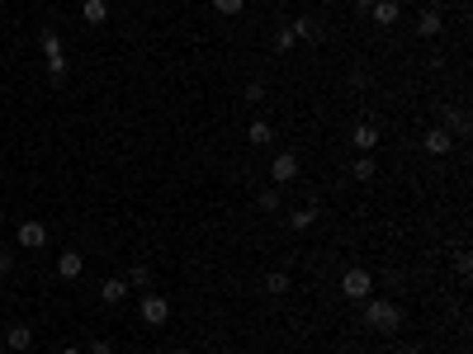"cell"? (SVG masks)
Instances as JSON below:
<instances>
[{"label": "cell", "mask_w": 473, "mask_h": 354, "mask_svg": "<svg viewBox=\"0 0 473 354\" xmlns=\"http://www.w3.org/2000/svg\"><path fill=\"white\" fill-rule=\"evenodd\" d=\"M124 283H128V288H147V283H152V269H147V264H133Z\"/></svg>", "instance_id": "obj_17"}, {"label": "cell", "mask_w": 473, "mask_h": 354, "mask_svg": "<svg viewBox=\"0 0 473 354\" xmlns=\"http://www.w3.org/2000/svg\"><path fill=\"white\" fill-rule=\"evenodd\" d=\"M421 147H426V156H445L450 147H455V138H450L445 128H431V133L421 138Z\"/></svg>", "instance_id": "obj_7"}, {"label": "cell", "mask_w": 473, "mask_h": 354, "mask_svg": "<svg viewBox=\"0 0 473 354\" xmlns=\"http://www.w3.org/2000/svg\"><path fill=\"white\" fill-rule=\"evenodd\" d=\"M15 241H19L24 250H43V246H47V227L38 222V217H29V222H19Z\"/></svg>", "instance_id": "obj_4"}, {"label": "cell", "mask_w": 473, "mask_h": 354, "mask_svg": "<svg viewBox=\"0 0 473 354\" xmlns=\"http://www.w3.org/2000/svg\"><path fill=\"white\" fill-rule=\"evenodd\" d=\"M289 283H294V279L284 274V269H270V274H265V283H261V288H265L270 298H284V293H289Z\"/></svg>", "instance_id": "obj_12"}, {"label": "cell", "mask_w": 473, "mask_h": 354, "mask_svg": "<svg viewBox=\"0 0 473 354\" xmlns=\"http://www.w3.org/2000/svg\"><path fill=\"white\" fill-rule=\"evenodd\" d=\"M90 354H114V345H109L104 336H100V340H90Z\"/></svg>", "instance_id": "obj_26"}, {"label": "cell", "mask_w": 473, "mask_h": 354, "mask_svg": "<svg viewBox=\"0 0 473 354\" xmlns=\"http://www.w3.org/2000/svg\"><path fill=\"white\" fill-rule=\"evenodd\" d=\"M355 180H374V161H369V156L355 161Z\"/></svg>", "instance_id": "obj_22"}, {"label": "cell", "mask_w": 473, "mask_h": 354, "mask_svg": "<svg viewBox=\"0 0 473 354\" xmlns=\"http://www.w3.org/2000/svg\"><path fill=\"white\" fill-rule=\"evenodd\" d=\"M80 19H85V24H104V19H109V0H85V5H80Z\"/></svg>", "instance_id": "obj_11"}, {"label": "cell", "mask_w": 473, "mask_h": 354, "mask_svg": "<svg viewBox=\"0 0 473 354\" xmlns=\"http://www.w3.org/2000/svg\"><path fill=\"white\" fill-rule=\"evenodd\" d=\"M261 208H265V213H275V208H280V189H261Z\"/></svg>", "instance_id": "obj_20"}, {"label": "cell", "mask_w": 473, "mask_h": 354, "mask_svg": "<svg viewBox=\"0 0 473 354\" xmlns=\"http://www.w3.org/2000/svg\"><path fill=\"white\" fill-rule=\"evenodd\" d=\"M241 5H246V0H213L218 15H241Z\"/></svg>", "instance_id": "obj_21"}, {"label": "cell", "mask_w": 473, "mask_h": 354, "mask_svg": "<svg viewBox=\"0 0 473 354\" xmlns=\"http://www.w3.org/2000/svg\"><path fill=\"white\" fill-rule=\"evenodd\" d=\"M80 269H85V255H80V250H62V255H57V274L62 279H80Z\"/></svg>", "instance_id": "obj_9"}, {"label": "cell", "mask_w": 473, "mask_h": 354, "mask_svg": "<svg viewBox=\"0 0 473 354\" xmlns=\"http://www.w3.org/2000/svg\"><path fill=\"white\" fill-rule=\"evenodd\" d=\"M294 175H299V156L294 152H280L270 161V180H275V185H294Z\"/></svg>", "instance_id": "obj_5"}, {"label": "cell", "mask_w": 473, "mask_h": 354, "mask_svg": "<svg viewBox=\"0 0 473 354\" xmlns=\"http://www.w3.org/2000/svg\"><path fill=\"white\" fill-rule=\"evenodd\" d=\"M0 222H5V217H0Z\"/></svg>", "instance_id": "obj_31"}, {"label": "cell", "mask_w": 473, "mask_h": 354, "mask_svg": "<svg viewBox=\"0 0 473 354\" xmlns=\"http://www.w3.org/2000/svg\"><path fill=\"white\" fill-rule=\"evenodd\" d=\"M15 269V250H0V274H10Z\"/></svg>", "instance_id": "obj_25"}, {"label": "cell", "mask_w": 473, "mask_h": 354, "mask_svg": "<svg viewBox=\"0 0 473 354\" xmlns=\"http://www.w3.org/2000/svg\"><path fill=\"white\" fill-rule=\"evenodd\" d=\"M374 293V274L369 269H360V264H350L346 274H341V298H350V303H364Z\"/></svg>", "instance_id": "obj_2"}, {"label": "cell", "mask_w": 473, "mask_h": 354, "mask_svg": "<svg viewBox=\"0 0 473 354\" xmlns=\"http://www.w3.org/2000/svg\"><path fill=\"white\" fill-rule=\"evenodd\" d=\"M417 33H421V38H441V33H445L441 10H421V15H417Z\"/></svg>", "instance_id": "obj_8"}, {"label": "cell", "mask_w": 473, "mask_h": 354, "mask_svg": "<svg viewBox=\"0 0 473 354\" xmlns=\"http://www.w3.org/2000/svg\"><path fill=\"white\" fill-rule=\"evenodd\" d=\"M100 298H104V303L114 307V303H124V298H128V283H124V279H109V283L100 288Z\"/></svg>", "instance_id": "obj_14"}, {"label": "cell", "mask_w": 473, "mask_h": 354, "mask_svg": "<svg viewBox=\"0 0 473 354\" xmlns=\"http://www.w3.org/2000/svg\"><path fill=\"white\" fill-rule=\"evenodd\" d=\"M138 312H142V322H147V326H166V322H171V303H166L161 293H142Z\"/></svg>", "instance_id": "obj_3"}, {"label": "cell", "mask_w": 473, "mask_h": 354, "mask_svg": "<svg viewBox=\"0 0 473 354\" xmlns=\"http://www.w3.org/2000/svg\"><path fill=\"white\" fill-rule=\"evenodd\" d=\"M364 326L378 331V336H393L397 326H402V307L388 303V298H364Z\"/></svg>", "instance_id": "obj_1"}, {"label": "cell", "mask_w": 473, "mask_h": 354, "mask_svg": "<svg viewBox=\"0 0 473 354\" xmlns=\"http://www.w3.org/2000/svg\"><path fill=\"white\" fill-rule=\"evenodd\" d=\"M33 336H29V326H5V350H29Z\"/></svg>", "instance_id": "obj_13"}, {"label": "cell", "mask_w": 473, "mask_h": 354, "mask_svg": "<svg viewBox=\"0 0 473 354\" xmlns=\"http://www.w3.org/2000/svg\"><path fill=\"white\" fill-rule=\"evenodd\" d=\"M246 138H251V142H256V147H265V142H270V138H275V128H270V123H265V118H251V128H246Z\"/></svg>", "instance_id": "obj_15"}, {"label": "cell", "mask_w": 473, "mask_h": 354, "mask_svg": "<svg viewBox=\"0 0 473 354\" xmlns=\"http://www.w3.org/2000/svg\"><path fill=\"white\" fill-rule=\"evenodd\" d=\"M47 76L57 80V85L66 80V57H62V52H57V57H47Z\"/></svg>", "instance_id": "obj_19"}, {"label": "cell", "mask_w": 473, "mask_h": 354, "mask_svg": "<svg viewBox=\"0 0 473 354\" xmlns=\"http://www.w3.org/2000/svg\"><path fill=\"white\" fill-rule=\"evenodd\" d=\"M62 354H80V350H76V345H66V350H62Z\"/></svg>", "instance_id": "obj_27"}, {"label": "cell", "mask_w": 473, "mask_h": 354, "mask_svg": "<svg viewBox=\"0 0 473 354\" xmlns=\"http://www.w3.org/2000/svg\"><path fill=\"white\" fill-rule=\"evenodd\" d=\"M313 222H317L313 208H294V213H289V227H294V231H308Z\"/></svg>", "instance_id": "obj_16"}, {"label": "cell", "mask_w": 473, "mask_h": 354, "mask_svg": "<svg viewBox=\"0 0 473 354\" xmlns=\"http://www.w3.org/2000/svg\"><path fill=\"white\" fill-rule=\"evenodd\" d=\"M246 99H251V104H261V99H265V85H261V80H251V85H246Z\"/></svg>", "instance_id": "obj_23"}, {"label": "cell", "mask_w": 473, "mask_h": 354, "mask_svg": "<svg viewBox=\"0 0 473 354\" xmlns=\"http://www.w3.org/2000/svg\"><path fill=\"white\" fill-rule=\"evenodd\" d=\"M0 354H10V350H5V340H0Z\"/></svg>", "instance_id": "obj_28"}, {"label": "cell", "mask_w": 473, "mask_h": 354, "mask_svg": "<svg viewBox=\"0 0 473 354\" xmlns=\"http://www.w3.org/2000/svg\"><path fill=\"white\" fill-rule=\"evenodd\" d=\"M369 15H374L378 29H393L397 19H402V5H397V0H374V5H369Z\"/></svg>", "instance_id": "obj_6"}, {"label": "cell", "mask_w": 473, "mask_h": 354, "mask_svg": "<svg viewBox=\"0 0 473 354\" xmlns=\"http://www.w3.org/2000/svg\"><path fill=\"white\" fill-rule=\"evenodd\" d=\"M455 269H459V274H464V279H469V269H473V260H469V250H459V260H455Z\"/></svg>", "instance_id": "obj_24"}, {"label": "cell", "mask_w": 473, "mask_h": 354, "mask_svg": "<svg viewBox=\"0 0 473 354\" xmlns=\"http://www.w3.org/2000/svg\"><path fill=\"white\" fill-rule=\"evenodd\" d=\"M294 43H299V33H294V24H284V29L275 33V47H280V52H289Z\"/></svg>", "instance_id": "obj_18"}, {"label": "cell", "mask_w": 473, "mask_h": 354, "mask_svg": "<svg viewBox=\"0 0 473 354\" xmlns=\"http://www.w3.org/2000/svg\"><path fill=\"white\" fill-rule=\"evenodd\" d=\"M171 354H189V350H171Z\"/></svg>", "instance_id": "obj_30"}, {"label": "cell", "mask_w": 473, "mask_h": 354, "mask_svg": "<svg viewBox=\"0 0 473 354\" xmlns=\"http://www.w3.org/2000/svg\"><path fill=\"white\" fill-rule=\"evenodd\" d=\"M397 354H417V350H397Z\"/></svg>", "instance_id": "obj_29"}, {"label": "cell", "mask_w": 473, "mask_h": 354, "mask_svg": "<svg viewBox=\"0 0 473 354\" xmlns=\"http://www.w3.org/2000/svg\"><path fill=\"white\" fill-rule=\"evenodd\" d=\"M350 142H355V147H360V152L369 156V152L378 147V128H374V123H360L355 133H350Z\"/></svg>", "instance_id": "obj_10"}]
</instances>
